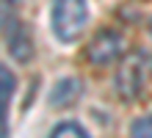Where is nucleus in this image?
<instances>
[{
	"mask_svg": "<svg viewBox=\"0 0 152 138\" xmlns=\"http://www.w3.org/2000/svg\"><path fill=\"white\" fill-rule=\"evenodd\" d=\"M141 91H144V58L141 53H130L116 72V94L133 102L136 97H141Z\"/></svg>",
	"mask_w": 152,
	"mask_h": 138,
	"instance_id": "2",
	"label": "nucleus"
},
{
	"mask_svg": "<svg viewBox=\"0 0 152 138\" xmlns=\"http://www.w3.org/2000/svg\"><path fill=\"white\" fill-rule=\"evenodd\" d=\"M130 138H152V113L141 116L130 127Z\"/></svg>",
	"mask_w": 152,
	"mask_h": 138,
	"instance_id": "7",
	"label": "nucleus"
},
{
	"mask_svg": "<svg viewBox=\"0 0 152 138\" xmlns=\"http://www.w3.org/2000/svg\"><path fill=\"white\" fill-rule=\"evenodd\" d=\"M124 53V39L119 31H100L94 33V39L88 42L86 47V58L94 66H108V64H116Z\"/></svg>",
	"mask_w": 152,
	"mask_h": 138,
	"instance_id": "3",
	"label": "nucleus"
},
{
	"mask_svg": "<svg viewBox=\"0 0 152 138\" xmlns=\"http://www.w3.org/2000/svg\"><path fill=\"white\" fill-rule=\"evenodd\" d=\"M3 28H6V50L11 53V58L20 64H28L33 58V42H31L28 31L17 22V17H8V11H6Z\"/></svg>",
	"mask_w": 152,
	"mask_h": 138,
	"instance_id": "4",
	"label": "nucleus"
},
{
	"mask_svg": "<svg viewBox=\"0 0 152 138\" xmlns=\"http://www.w3.org/2000/svg\"><path fill=\"white\" fill-rule=\"evenodd\" d=\"M88 6L86 0H56L53 3V33L61 42H75L86 28Z\"/></svg>",
	"mask_w": 152,
	"mask_h": 138,
	"instance_id": "1",
	"label": "nucleus"
},
{
	"mask_svg": "<svg viewBox=\"0 0 152 138\" xmlns=\"http://www.w3.org/2000/svg\"><path fill=\"white\" fill-rule=\"evenodd\" d=\"M0 77H3V110H8V99H11V94H14V75H11V69L8 66H3L0 69Z\"/></svg>",
	"mask_w": 152,
	"mask_h": 138,
	"instance_id": "8",
	"label": "nucleus"
},
{
	"mask_svg": "<svg viewBox=\"0 0 152 138\" xmlns=\"http://www.w3.org/2000/svg\"><path fill=\"white\" fill-rule=\"evenodd\" d=\"M50 138H88V133H86L77 122H61L56 130H53Z\"/></svg>",
	"mask_w": 152,
	"mask_h": 138,
	"instance_id": "6",
	"label": "nucleus"
},
{
	"mask_svg": "<svg viewBox=\"0 0 152 138\" xmlns=\"http://www.w3.org/2000/svg\"><path fill=\"white\" fill-rule=\"evenodd\" d=\"M80 94H83V83L75 80V77H66V80H61L56 88H53V94H50V102L56 105V108H69V105H75Z\"/></svg>",
	"mask_w": 152,
	"mask_h": 138,
	"instance_id": "5",
	"label": "nucleus"
}]
</instances>
